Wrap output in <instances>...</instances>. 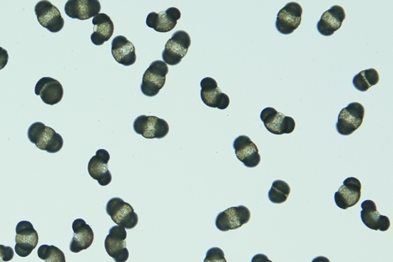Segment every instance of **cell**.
<instances>
[{
	"label": "cell",
	"mask_w": 393,
	"mask_h": 262,
	"mask_svg": "<svg viewBox=\"0 0 393 262\" xmlns=\"http://www.w3.org/2000/svg\"><path fill=\"white\" fill-rule=\"evenodd\" d=\"M9 53L0 47V70H2L3 68L6 67L7 63H9Z\"/></svg>",
	"instance_id": "30"
},
{
	"label": "cell",
	"mask_w": 393,
	"mask_h": 262,
	"mask_svg": "<svg viewBox=\"0 0 393 262\" xmlns=\"http://www.w3.org/2000/svg\"><path fill=\"white\" fill-rule=\"evenodd\" d=\"M112 56L118 63L130 66L136 63V48L126 36H118L112 42Z\"/></svg>",
	"instance_id": "23"
},
{
	"label": "cell",
	"mask_w": 393,
	"mask_h": 262,
	"mask_svg": "<svg viewBox=\"0 0 393 262\" xmlns=\"http://www.w3.org/2000/svg\"><path fill=\"white\" fill-rule=\"evenodd\" d=\"M250 211L245 206L230 207L218 215L215 226L221 232H228L241 228L250 221Z\"/></svg>",
	"instance_id": "9"
},
{
	"label": "cell",
	"mask_w": 393,
	"mask_h": 262,
	"mask_svg": "<svg viewBox=\"0 0 393 262\" xmlns=\"http://www.w3.org/2000/svg\"><path fill=\"white\" fill-rule=\"evenodd\" d=\"M235 155L248 168L257 167L260 163V155L257 146L248 136L238 137L233 143Z\"/></svg>",
	"instance_id": "16"
},
{
	"label": "cell",
	"mask_w": 393,
	"mask_h": 262,
	"mask_svg": "<svg viewBox=\"0 0 393 262\" xmlns=\"http://www.w3.org/2000/svg\"><path fill=\"white\" fill-rule=\"evenodd\" d=\"M14 251L11 246L0 244V262H7L13 259Z\"/></svg>",
	"instance_id": "29"
},
{
	"label": "cell",
	"mask_w": 393,
	"mask_h": 262,
	"mask_svg": "<svg viewBox=\"0 0 393 262\" xmlns=\"http://www.w3.org/2000/svg\"><path fill=\"white\" fill-rule=\"evenodd\" d=\"M181 19V13L175 7H170L165 11L160 13L152 12L146 18V26L153 28L158 33L170 32L177 25V21Z\"/></svg>",
	"instance_id": "18"
},
{
	"label": "cell",
	"mask_w": 393,
	"mask_h": 262,
	"mask_svg": "<svg viewBox=\"0 0 393 262\" xmlns=\"http://www.w3.org/2000/svg\"><path fill=\"white\" fill-rule=\"evenodd\" d=\"M111 159L110 153L105 150H98L96 156L88 163V173L92 179L98 181L101 187H106L112 182V174L108 163Z\"/></svg>",
	"instance_id": "15"
},
{
	"label": "cell",
	"mask_w": 393,
	"mask_h": 262,
	"mask_svg": "<svg viewBox=\"0 0 393 262\" xmlns=\"http://www.w3.org/2000/svg\"><path fill=\"white\" fill-rule=\"evenodd\" d=\"M346 18L342 6L335 5L323 13L317 24L319 33L325 36H330L340 29Z\"/></svg>",
	"instance_id": "22"
},
{
	"label": "cell",
	"mask_w": 393,
	"mask_h": 262,
	"mask_svg": "<svg viewBox=\"0 0 393 262\" xmlns=\"http://www.w3.org/2000/svg\"><path fill=\"white\" fill-rule=\"evenodd\" d=\"M94 25V33L91 36V42L96 46H101L109 41L114 33L113 22L106 14H98L92 20Z\"/></svg>",
	"instance_id": "24"
},
{
	"label": "cell",
	"mask_w": 393,
	"mask_h": 262,
	"mask_svg": "<svg viewBox=\"0 0 393 262\" xmlns=\"http://www.w3.org/2000/svg\"><path fill=\"white\" fill-rule=\"evenodd\" d=\"M101 11L98 0H69L65 6L68 17L81 21L95 18Z\"/></svg>",
	"instance_id": "17"
},
{
	"label": "cell",
	"mask_w": 393,
	"mask_h": 262,
	"mask_svg": "<svg viewBox=\"0 0 393 262\" xmlns=\"http://www.w3.org/2000/svg\"><path fill=\"white\" fill-rule=\"evenodd\" d=\"M303 9L296 2H291L281 9L277 15L275 27L281 34L290 35L300 26L302 23Z\"/></svg>",
	"instance_id": "12"
},
{
	"label": "cell",
	"mask_w": 393,
	"mask_h": 262,
	"mask_svg": "<svg viewBox=\"0 0 393 262\" xmlns=\"http://www.w3.org/2000/svg\"><path fill=\"white\" fill-rule=\"evenodd\" d=\"M260 120L263 122L265 127L275 135H282L294 132L296 127V122L290 117H286L274 108H266L260 114Z\"/></svg>",
	"instance_id": "6"
},
{
	"label": "cell",
	"mask_w": 393,
	"mask_h": 262,
	"mask_svg": "<svg viewBox=\"0 0 393 262\" xmlns=\"http://www.w3.org/2000/svg\"><path fill=\"white\" fill-rule=\"evenodd\" d=\"M190 35L185 31H176L169 38L163 52V61L166 65H179L183 58L187 56L190 47Z\"/></svg>",
	"instance_id": "4"
},
{
	"label": "cell",
	"mask_w": 393,
	"mask_h": 262,
	"mask_svg": "<svg viewBox=\"0 0 393 262\" xmlns=\"http://www.w3.org/2000/svg\"><path fill=\"white\" fill-rule=\"evenodd\" d=\"M290 192V187L286 182L276 180L272 183V187L268 192V199L273 204H283L288 199Z\"/></svg>",
	"instance_id": "26"
},
{
	"label": "cell",
	"mask_w": 393,
	"mask_h": 262,
	"mask_svg": "<svg viewBox=\"0 0 393 262\" xmlns=\"http://www.w3.org/2000/svg\"><path fill=\"white\" fill-rule=\"evenodd\" d=\"M133 128L136 134L142 135L146 140H163L169 132L168 122L153 115H140L135 120Z\"/></svg>",
	"instance_id": "7"
},
{
	"label": "cell",
	"mask_w": 393,
	"mask_h": 262,
	"mask_svg": "<svg viewBox=\"0 0 393 262\" xmlns=\"http://www.w3.org/2000/svg\"><path fill=\"white\" fill-rule=\"evenodd\" d=\"M35 94L49 105L59 103L64 95L63 85L51 77H44L36 85Z\"/></svg>",
	"instance_id": "19"
},
{
	"label": "cell",
	"mask_w": 393,
	"mask_h": 262,
	"mask_svg": "<svg viewBox=\"0 0 393 262\" xmlns=\"http://www.w3.org/2000/svg\"><path fill=\"white\" fill-rule=\"evenodd\" d=\"M361 207V219L367 228L382 232H385L390 228L389 219L377 211L376 204L372 200H365L362 203Z\"/></svg>",
	"instance_id": "20"
},
{
	"label": "cell",
	"mask_w": 393,
	"mask_h": 262,
	"mask_svg": "<svg viewBox=\"0 0 393 262\" xmlns=\"http://www.w3.org/2000/svg\"><path fill=\"white\" fill-rule=\"evenodd\" d=\"M35 14L41 26L51 33H58L64 27L65 21L59 10L48 0H43L36 5Z\"/></svg>",
	"instance_id": "11"
},
{
	"label": "cell",
	"mask_w": 393,
	"mask_h": 262,
	"mask_svg": "<svg viewBox=\"0 0 393 262\" xmlns=\"http://www.w3.org/2000/svg\"><path fill=\"white\" fill-rule=\"evenodd\" d=\"M379 74L374 68L366 69L355 75L352 80L353 86L361 92H366L379 82Z\"/></svg>",
	"instance_id": "25"
},
{
	"label": "cell",
	"mask_w": 393,
	"mask_h": 262,
	"mask_svg": "<svg viewBox=\"0 0 393 262\" xmlns=\"http://www.w3.org/2000/svg\"><path fill=\"white\" fill-rule=\"evenodd\" d=\"M39 243V235L32 223L21 221L16 227L14 251L21 258H26L35 250Z\"/></svg>",
	"instance_id": "8"
},
{
	"label": "cell",
	"mask_w": 393,
	"mask_h": 262,
	"mask_svg": "<svg viewBox=\"0 0 393 262\" xmlns=\"http://www.w3.org/2000/svg\"><path fill=\"white\" fill-rule=\"evenodd\" d=\"M251 262H272L265 254L258 253L252 258Z\"/></svg>",
	"instance_id": "31"
},
{
	"label": "cell",
	"mask_w": 393,
	"mask_h": 262,
	"mask_svg": "<svg viewBox=\"0 0 393 262\" xmlns=\"http://www.w3.org/2000/svg\"><path fill=\"white\" fill-rule=\"evenodd\" d=\"M168 73V68L163 61H153L143 74L141 86L142 93L148 97L158 95L165 86Z\"/></svg>",
	"instance_id": "2"
},
{
	"label": "cell",
	"mask_w": 393,
	"mask_h": 262,
	"mask_svg": "<svg viewBox=\"0 0 393 262\" xmlns=\"http://www.w3.org/2000/svg\"><path fill=\"white\" fill-rule=\"evenodd\" d=\"M73 236L69 244V250L73 253H79L88 249L95 239L93 230L91 226L86 221L77 219L73 223Z\"/></svg>",
	"instance_id": "21"
},
{
	"label": "cell",
	"mask_w": 393,
	"mask_h": 262,
	"mask_svg": "<svg viewBox=\"0 0 393 262\" xmlns=\"http://www.w3.org/2000/svg\"><path fill=\"white\" fill-rule=\"evenodd\" d=\"M37 256L44 262H66L65 253L53 245L41 246L37 251Z\"/></svg>",
	"instance_id": "27"
},
{
	"label": "cell",
	"mask_w": 393,
	"mask_h": 262,
	"mask_svg": "<svg viewBox=\"0 0 393 262\" xmlns=\"http://www.w3.org/2000/svg\"><path fill=\"white\" fill-rule=\"evenodd\" d=\"M200 85L202 88L201 98L205 105L210 108H217L220 110L227 109L230 105L229 97L223 93L217 81L211 77H206Z\"/></svg>",
	"instance_id": "13"
},
{
	"label": "cell",
	"mask_w": 393,
	"mask_h": 262,
	"mask_svg": "<svg viewBox=\"0 0 393 262\" xmlns=\"http://www.w3.org/2000/svg\"><path fill=\"white\" fill-rule=\"evenodd\" d=\"M126 238V229L118 226H113L106 238V251L115 262H126L129 258Z\"/></svg>",
	"instance_id": "10"
},
{
	"label": "cell",
	"mask_w": 393,
	"mask_h": 262,
	"mask_svg": "<svg viewBox=\"0 0 393 262\" xmlns=\"http://www.w3.org/2000/svg\"><path fill=\"white\" fill-rule=\"evenodd\" d=\"M365 109L358 103H352L345 107L338 115L336 125L337 132L344 136L351 135L364 122Z\"/></svg>",
	"instance_id": "5"
},
{
	"label": "cell",
	"mask_w": 393,
	"mask_h": 262,
	"mask_svg": "<svg viewBox=\"0 0 393 262\" xmlns=\"http://www.w3.org/2000/svg\"><path fill=\"white\" fill-rule=\"evenodd\" d=\"M106 211L118 226L133 229L138 225V217L133 206L125 202L121 198L115 197L110 199L106 204Z\"/></svg>",
	"instance_id": "3"
},
{
	"label": "cell",
	"mask_w": 393,
	"mask_h": 262,
	"mask_svg": "<svg viewBox=\"0 0 393 262\" xmlns=\"http://www.w3.org/2000/svg\"><path fill=\"white\" fill-rule=\"evenodd\" d=\"M312 262H330V261L326 257L319 256L314 258Z\"/></svg>",
	"instance_id": "32"
},
{
	"label": "cell",
	"mask_w": 393,
	"mask_h": 262,
	"mask_svg": "<svg viewBox=\"0 0 393 262\" xmlns=\"http://www.w3.org/2000/svg\"><path fill=\"white\" fill-rule=\"evenodd\" d=\"M362 184L359 179L350 177L344 181L343 186L335 195L336 205L342 210L357 204L361 198Z\"/></svg>",
	"instance_id": "14"
},
{
	"label": "cell",
	"mask_w": 393,
	"mask_h": 262,
	"mask_svg": "<svg viewBox=\"0 0 393 262\" xmlns=\"http://www.w3.org/2000/svg\"><path fill=\"white\" fill-rule=\"evenodd\" d=\"M28 138L36 148L49 153L58 152L63 147V137L41 122H34L29 127Z\"/></svg>",
	"instance_id": "1"
},
{
	"label": "cell",
	"mask_w": 393,
	"mask_h": 262,
	"mask_svg": "<svg viewBox=\"0 0 393 262\" xmlns=\"http://www.w3.org/2000/svg\"><path fill=\"white\" fill-rule=\"evenodd\" d=\"M204 262H228L225 252L219 248L208 250Z\"/></svg>",
	"instance_id": "28"
}]
</instances>
